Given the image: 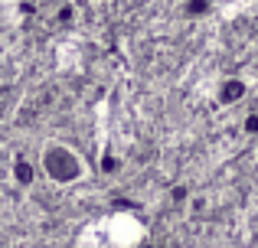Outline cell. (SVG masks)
Returning a JSON list of instances; mask_svg holds the SVG:
<instances>
[{
	"label": "cell",
	"mask_w": 258,
	"mask_h": 248,
	"mask_svg": "<svg viewBox=\"0 0 258 248\" xmlns=\"http://www.w3.org/2000/svg\"><path fill=\"white\" fill-rule=\"evenodd\" d=\"M39 167L56 186H72L79 180H85V157L72 144H62V140H49L43 147Z\"/></svg>",
	"instance_id": "1"
},
{
	"label": "cell",
	"mask_w": 258,
	"mask_h": 248,
	"mask_svg": "<svg viewBox=\"0 0 258 248\" xmlns=\"http://www.w3.org/2000/svg\"><path fill=\"white\" fill-rule=\"evenodd\" d=\"M33 173H36V170H33V163H26V160L20 157L17 167H13V177H17V183H20V186H30V183H33Z\"/></svg>",
	"instance_id": "2"
}]
</instances>
